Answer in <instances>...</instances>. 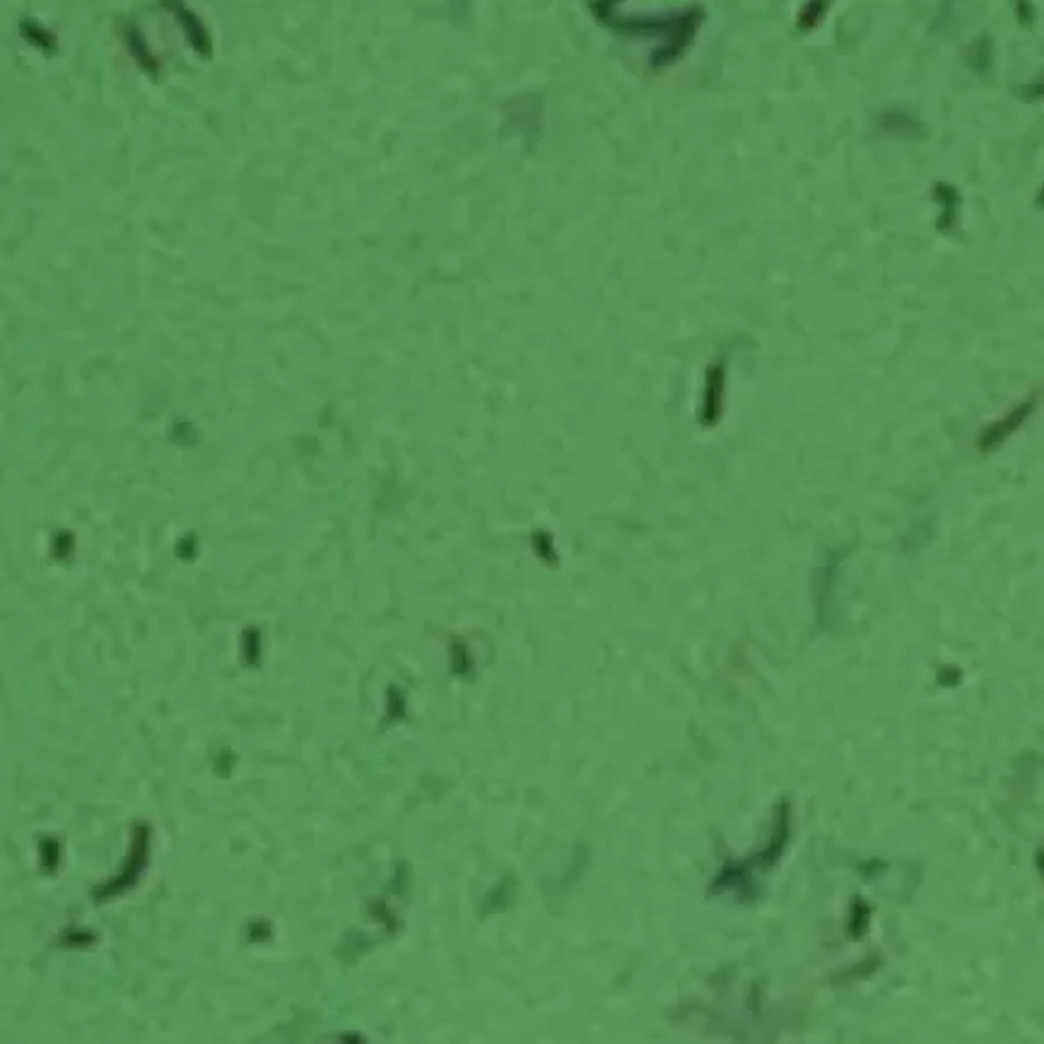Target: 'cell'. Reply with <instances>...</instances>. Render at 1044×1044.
<instances>
[{
  "label": "cell",
  "mask_w": 1044,
  "mask_h": 1044,
  "mask_svg": "<svg viewBox=\"0 0 1044 1044\" xmlns=\"http://www.w3.org/2000/svg\"><path fill=\"white\" fill-rule=\"evenodd\" d=\"M789 842V806L782 803L777 808V818L770 837H767L765 847L758 854H750L748 859L728 861L724 869L719 871L716 879L710 885V893L719 897H731L734 903L750 905L758 903L760 891L765 887V879L775 871V867L782 859Z\"/></svg>",
  "instance_id": "cell-1"
}]
</instances>
